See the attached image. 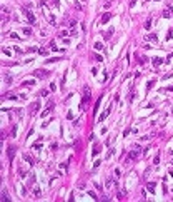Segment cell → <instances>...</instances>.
Returning <instances> with one entry per match:
<instances>
[{
    "label": "cell",
    "instance_id": "cell-26",
    "mask_svg": "<svg viewBox=\"0 0 173 202\" xmlns=\"http://www.w3.org/2000/svg\"><path fill=\"white\" fill-rule=\"evenodd\" d=\"M33 194H35V197H40V194H42V192H40V189H38V187H35Z\"/></svg>",
    "mask_w": 173,
    "mask_h": 202
},
{
    "label": "cell",
    "instance_id": "cell-10",
    "mask_svg": "<svg viewBox=\"0 0 173 202\" xmlns=\"http://www.w3.org/2000/svg\"><path fill=\"white\" fill-rule=\"evenodd\" d=\"M163 62H165V60H163V59H160V57H155V59H153V65H155V67H160Z\"/></svg>",
    "mask_w": 173,
    "mask_h": 202
},
{
    "label": "cell",
    "instance_id": "cell-19",
    "mask_svg": "<svg viewBox=\"0 0 173 202\" xmlns=\"http://www.w3.org/2000/svg\"><path fill=\"white\" fill-rule=\"evenodd\" d=\"M47 17H48V22H50V23H52V25H55V17H53L52 14H48Z\"/></svg>",
    "mask_w": 173,
    "mask_h": 202
},
{
    "label": "cell",
    "instance_id": "cell-30",
    "mask_svg": "<svg viewBox=\"0 0 173 202\" xmlns=\"http://www.w3.org/2000/svg\"><path fill=\"white\" fill-rule=\"evenodd\" d=\"M10 37H12V39H15V40H18V39H20V37H18V34H15V32H14V34H10Z\"/></svg>",
    "mask_w": 173,
    "mask_h": 202
},
{
    "label": "cell",
    "instance_id": "cell-32",
    "mask_svg": "<svg viewBox=\"0 0 173 202\" xmlns=\"http://www.w3.org/2000/svg\"><path fill=\"white\" fill-rule=\"evenodd\" d=\"M5 82H7V84H10V82H12V77H10V75H5Z\"/></svg>",
    "mask_w": 173,
    "mask_h": 202
},
{
    "label": "cell",
    "instance_id": "cell-4",
    "mask_svg": "<svg viewBox=\"0 0 173 202\" xmlns=\"http://www.w3.org/2000/svg\"><path fill=\"white\" fill-rule=\"evenodd\" d=\"M15 152H17V147H15V145H8V147H7V157H8V162H14Z\"/></svg>",
    "mask_w": 173,
    "mask_h": 202
},
{
    "label": "cell",
    "instance_id": "cell-37",
    "mask_svg": "<svg viewBox=\"0 0 173 202\" xmlns=\"http://www.w3.org/2000/svg\"><path fill=\"white\" fill-rule=\"evenodd\" d=\"M3 54H5V55H10L12 52H10V50H8V49H3Z\"/></svg>",
    "mask_w": 173,
    "mask_h": 202
},
{
    "label": "cell",
    "instance_id": "cell-3",
    "mask_svg": "<svg viewBox=\"0 0 173 202\" xmlns=\"http://www.w3.org/2000/svg\"><path fill=\"white\" fill-rule=\"evenodd\" d=\"M22 12L25 14V17H27V20L30 22V23H35V22H37V19H35V15L32 14V12H30V10H28L27 7H23V8H22Z\"/></svg>",
    "mask_w": 173,
    "mask_h": 202
},
{
    "label": "cell",
    "instance_id": "cell-24",
    "mask_svg": "<svg viewBox=\"0 0 173 202\" xmlns=\"http://www.w3.org/2000/svg\"><path fill=\"white\" fill-rule=\"evenodd\" d=\"M32 149H37V150H40V149H42V144H40V142H37V144H33V145H32Z\"/></svg>",
    "mask_w": 173,
    "mask_h": 202
},
{
    "label": "cell",
    "instance_id": "cell-5",
    "mask_svg": "<svg viewBox=\"0 0 173 202\" xmlns=\"http://www.w3.org/2000/svg\"><path fill=\"white\" fill-rule=\"evenodd\" d=\"M110 19H111V14L110 12H105V14L102 15V19H100V23H102V25H103V23H108Z\"/></svg>",
    "mask_w": 173,
    "mask_h": 202
},
{
    "label": "cell",
    "instance_id": "cell-18",
    "mask_svg": "<svg viewBox=\"0 0 173 202\" xmlns=\"http://www.w3.org/2000/svg\"><path fill=\"white\" fill-rule=\"evenodd\" d=\"M95 50H103V43L102 42H95Z\"/></svg>",
    "mask_w": 173,
    "mask_h": 202
},
{
    "label": "cell",
    "instance_id": "cell-28",
    "mask_svg": "<svg viewBox=\"0 0 173 202\" xmlns=\"http://www.w3.org/2000/svg\"><path fill=\"white\" fill-rule=\"evenodd\" d=\"M48 114H50V109H45V110L42 112V117H47Z\"/></svg>",
    "mask_w": 173,
    "mask_h": 202
},
{
    "label": "cell",
    "instance_id": "cell-33",
    "mask_svg": "<svg viewBox=\"0 0 173 202\" xmlns=\"http://www.w3.org/2000/svg\"><path fill=\"white\" fill-rule=\"evenodd\" d=\"M98 149H100L98 145H95V147H93V155H97V154H98Z\"/></svg>",
    "mask_w": 173,
    "mask_h": 202
},
{
    "label": "cell",
    "instance_id": "cell-12",
    "mask_svg": "<svg viewBox=\"0 0 173 202\" xmlns=\"http://www.w3.org/2000/svg\"><path fill=\"white\" fill-rule=\"evenodd\" d=\"M111 187H117V182L108 179V181H107V189H111Z\"/></svg>",
    "mask_w": 173,
    "mask_h": 202
},
{
    "label": "cell",
    "instance_id": "cell-20",
    "mask_svg": "<svg viewBox=\"0 0 173 202\" xmlns=\"http://www.w3.org/2000/svg\"><path fill=\"white\" fill-rule=\"evenodd\" d=\"M18 174H20V177H25V175H27V170L22 169V167H18Z\"/></svg>",
    "mask_w": 173,
    "mask_h": 202
},
{
    "label": "cell",
    "instance_id": "cell-9",
    "mask_svg": "<svg viewBox=\"0 0 173 202\" xmlns=\"http://www.w3.org/2000/svg\"><path fill=\"white\" fill-rule=\"evenodd\" d=\"M110 110H111V105H110V107H108V109H107V110L103 112V114H102V115H100V117H98V122H103L105 119H107V115L110 114Z\"/></svg>",
    "mask_w": 173,
    "mask_h": 202
},
{
    "label": "cell",
    "instance_id": "cell-41",
    "mask_svg": "<svg viewBox=\"0 0 173 202\" xmlns=\"http://www.w3.org/2000/svg\"><path fill=\"white\" fill-rule=\"evenodd\" d=\"M153 2H158V0H153Z\"/></svg>",
    "mask_w": 173,
    "mask_h": 202
},
{
    "label": "cell",
    "instance_id": "cell-1",
    "mask_svg": "<svg viewBox=\"0 0 173 202\" xmlns=\"http://www.w3.org/2000/svg\"><path fill=\"white\" fill-rule=\"evenodd\" d=\"M140 154H142V147H135L132 152H128L126 155V162H132V160H137L140 157Z\"/></svg>",
    "mask_w": 173,
    "mask_h": 202
},
{
    "label": "cell",
    "instance_id": "cell-23",
    "mask_svg": "<svg viewBox=\"0 0 173 202\" xmlns=\"http://www.w3.org/2000/svg\"><path fill=\"white\" fill-rule=\"evenodd\" d=\"M48 94H50V90H47V89H43V90L40 92V95H42V97H47Z\"/></svg>",
    "mask_w": 173,
    "mask_h": 202
},
{
    "label": "cell",
    "instance_id": "cell-2",
    "mask_svg": "<svg viewBox=\"0 0 173 202\" xmlns=\"http://www.w3.org/2000/svg\"><path fill=\"white\" fill-rule=\"evenodd\" d=\"M48 75H50V72H48V70H45V69L33 70V77H37V79H47Z\"/></svg>",
    "mask_w": 173,
    "mask_h": 202
},
{
    "label": "cell",
    "instance_id": "cell-17",
    "mask_svg": "<svg viewBox=\"0 0 173 202\" xmlns=\"http://www.w3.org/2000/svg\"><path fill=\"white\" fill-rule=\"evenodd\" d=\"M60 60V57H53V59H47V63H55Z\"/></svg>",
    "mask_w": 173,
    "mask_h": 202
},
{
    "label": "cell",
    "instance_id": "cell-15",
    "mask_svg": "<svg viewBox=\"0 0 173 202\" xmlns=\"http://www.w3.org/2000/svg\"><path fill=\"white\" fill-rule=\"evenodd\" d=\"M38 54H40V55H48L50 50H47L45 47H42V49H38Z\"/></svg>",
    "mask_w": 173,
    "mask_h": 202
},
{
    "label": "cell",
    "instance_id": "cell-31",
    "mask_svg": "<svg viewBox=\"0 0 173 202\" xmlns=\"http://www.w3.org/2000/svg\"><path fill=\"white\" fill-rule=\"evenodd\" d=\"M133 99H135V92H130V97H128V100H130V102H132V100H133Z\"/></svg>",
    "mask_w": 173,
    "mask_h": 202
},
{
    "label": "cell",
    "instance_id": "cell-29",
    "mask_svg": "<svg viewBox=\"0 0 173 202\" xmlns=\"http://www.w3.org/2000/svg\"><path fill=\"white\" fill-rule=\"evenodd\" d=\"M111 34H113V28H110V30L105 34V39H110V35H111Z\"/></svg>",
    "mask_w": 173,
    "mask_h": 202
},
{
    "label": "cell",
    "instance_id": "cell-36",
    "mask_svg": "<svg viewBox=\"0 0 173 202\" xmlns=\"http://www.w3.org/2000/svg\"><path fill=\"white\" fill-rule=\"evenodd\" d=\"M75 7H77V10H82V5H80L78 2H75Z\"/></svg>",
    "mask_w": 173,
    "mask_h": 202
},
{
    "label": "cell",
    "instance_id": "cell-27",
    "mask_svg": "<svg viewBox=\"0 0 173 202\" xmlns=\"http://www.w3.org/2000/svg\"><path fill=\"white\" fill-rule=\"evenodd\" d=\"M22 32H23V34H25V35H30V34H32V30H30V28H28V27H25V28H23V30H22Z\"/></svg>",
    "mask_w": 173,
    "mask_h": 202
},
{
    "label": "cell",
    "instance_id": "cell-22",
    "mask_svg": "<svg viewBox=\"0 0 173 202\" xmlns=\"http://www.w3.org/2000/svg\"><path fill=\"white\" fill-rule=\"evenodd\" d=\"M153 85H155V80H150V82L146 84V90H150V89H152Z\"/></svg>",
    "mask_w": 173,
    "mask_h": 202
},
{
    "label": "cell",
    "instance_id": "cell-13",
    "mask_svg": "<svg viewBox=\"0 0 173 202\" xmlns=\"http://www.w3.org/2000/svg\"><path fill=\"white\" fill-rule=\"evenodd\" d=\"M23 159L27 160V162H28V164H30V165H33V164H35V160L32 159V157H30V155H28V154H25V155H23Z\"/></svg>",
    "mask_w": 173,
    "mask_h": 202
},
{
    "label": "cell",
    "instance_id": "cell-7",
    "mask_svg": "<svg viewBox=\"0 0 173 202\" xmlns=\"http://www.w3.org/2000/svg\"><path fill=\"white\" fill-rule=\"evenodd\" d=\"M145 40L146 42H153L155 43V42H158V37H157V34H148L145 37Z\"/></svg>",
    "mask_w": 173,
    "mask_h": 202
},
{
    "label": "cell",
    "instance_id": "cell-38",
    "mask_svg": "<svg viewBox=\"0 0 173 202\" xmlns=\"http://www.w3.org/2000/svg\"><path fill=\"white\" fill-rule=\"evenodd\" d=\"M172 59H173V54H170V55H168V57H166V63H168V62H170V60H172Z\"/></svg>",
    "mask_w": 173,
    "mask_h": 202
},
{
    "label": "cell",
    "instance_id": "cell-35",
    "mask_svg": "<svg viewBox=\"0 0 173 202\" xmlns=\"http://www.w3.org/2000/svg\"><path fill=\"white\" fill-rule=\"evenodd\" d=\"M88 195H90V197H93V199H95V201H97V199H98L97 195H95V192H88Z\"/></svg>",
    "mask_w": 173,
    "mask_h": 202
},
{
    "label": "cell",
    "instance_id": "cell-21",
    "mask_svg": "<svg viewBox=\"0 0 173 202\" xmlns=\"http://www.w3.org/2000/svg\"><path fill=\"white\" fill-rule=\"evenodd\" d=\"M150 27H152V19H148V20L145 22V28L146 30H150Z\"/></svg>",
    "mask_w": 173,
    "mask_h": 202
},
{
    "label": "cell",
    "instance_id": "cell-40",
    "mask_svg": "<svg viewBox=\"0 0 173 202\" xmlns=\"http://www.w3.org/2000/svg\"><path fill=\"white\" fill-rule=\"evenodd\" d=\"M52 2H53V5H55V7H58V5H60V3H58V0H52Z\"/></svg>",
    "mask_w": 173,
    "mask_h": 202
},
{
    "label": "cell",
    "instance_id": "cell-11",
    "mask_svg": "<svg viewBox=\"0 0 173 202\" xmlns=\"http://www.w3.org/2000/svg\"><path fill=\"white\" fill-rule=\"evenodd\" d=\"M155 187H157V184H155V182H148V184H146V189H148L150 192H155Z\"/></svg>",
    "mask_w": 173,
    "mask_h": 202
},
{
    "label": "cell",
    "instance_id": "cell-39",
    "mask_svg": "<svg viewBox=\"0 0 173 202\" xmlns=\"http://www.w3.org/2000/svg\"><path fill=\"white\" fill-rule=\"evenodd\" d=\"M67 35H68V34H67L65 30H62V32H60V37H67Z\"/></svg>",
    "mask_w": 173,
    "mask_h": 202
},
{
    "label": "cell",
    "instance_id": "cell-6",
    "mask_svg": "<svg viewBox=\"0 0 173 202\" xmlns=\"http://www.w3.org/2000/svg\"><path fill=\"white\" fill-rule=\"evenodd\" d=\"M38 109H40V102L37 100V102H33V104H32V107H30V114H32V115H35V114L38 112Z\"/></svg>",
    "mask_w": 173,
    "mask_h": 202
},
{
    "label": "cell",
    "instance_id": "cell-34",
    "mask_svg": "<svg viewBox=\"0 0 173 202\" xmlns=\"http://www.w3.org/2000/svg\"><path fill=\"white\" fill-rule=\"evenodd\" d=\"M158 162H160V157L157 155V157H155V160H153V164H155V165H158Z\"/></svg>",
    "mask_w": 173,
    "mask_h": 202
},
{
    "label": "cell",
    "instance_id": "cell-25",
    "mask_svg": "<svg viewBox=\"0 0 173 202\" xmlns=\"http://www.w3.org/2000/svg\"><path fill=\"white\" fill-rule=\"evenodd\" d=\"M10 135H12V137H15V135H17V125L12 127V132H10Z\"/></svg>",
    "mask_w": 173,
    "mask_h": 202
},
{
    "label": "cell",
    "instance_id": "cell-14",
    "mask_svg": "<svg viewBox=\"0 0 173 202\" xmlns=\"http://www.w3.org/2000/svg\"><path fill=\"white\" fill-rule=\"evenodd\" d=\"M2 202H10V197H8V194L5 192V190L2 192Z\"/></svg>",
    "mask_w": 173,
    "mask_h": 202
},
{
    "label": "cell",
    "instance_id": "cell-8",
    "mask_svg": "<svg viewBox=\"0 0 173 202\" xmlns=\"http://www.w3.org/2000/svg\"><path fill=\"white\" fill-rule=\"evenodd\" d=\"M163 17H165V19H170V17H173V8H172V7H166L165 10H163Z\"/></svg>",
    "mask_w": 173,
    "mask_h": 202
},
{
    "label": "cell",
    "instance_id": "cell-16",
    "mask_svg": "<svg viewBox=\"0 0 173 202\" xmlns=\"http://www.w3.org/2000/svg\"><path fill=\"white\" fill-rule=\"evenodd\" d=\"M22 85H25V87H28V85H35V80H23Z\"/></svg>",
    "mask_w": 173,
    "mask_h": 202
}]
</instances>
